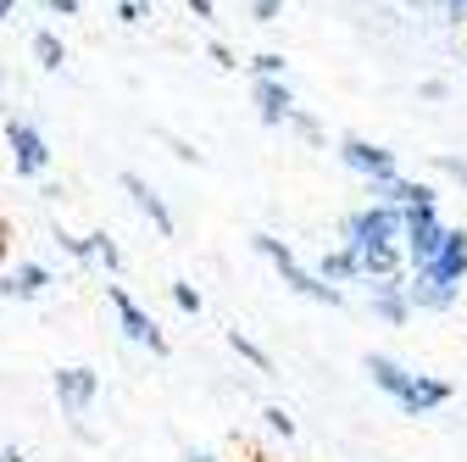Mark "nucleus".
<instances>
[{"instance_id":"nucleus-12","label":"nucleus","mask_w":467,"mask_h":462,"mask_svg":"<svg viewBox=\"0 0 467 462\" xmlns=\"http://www.w3.org/2000/svg\"><path fill=\"white\" fill-rule=\"evenodd\" d=\"M123 190H129V201L150 217V228H156V235H172V228H179V223H172V212H167V201L140 179V173H123Z\"/></svg>"},{"instance_id":"nucleus-16","label":"nucleus","mask_w":467,"mask_h":462,"mask_svg":"<svg viewBox=\"0 0 467 462\" xmlns=\"http://www.w3.org/2000/svg\"><path fill=\"white\" fill-rule=\"evenodd\" d=\"M34 56H39V68H45V73H62V62H67V45L56 39L50 28H39V34H34Z\"/></svg>"},{"instance_id":"nucleus-18","label":"nucleus","mask_w":467,"mask_h":462,"mask_svg":"<svg viewBox=\"0 0 467 462\" xmlns=\"http://www.w3.org/2000/svg\"><path fill=\"white\" fill-rule=\"evenodd\" d=\"M228 345H234V352H240V357H245V362H251V368H262V373H267V368H273V357H267V352H262V345H256V340H251V334H240V329H228Z\"/></svg>"},{"instance_id":"nucleus-19","label":"nucleus","mask_w":467,"mask_h":462,"mask_svg":"<svg viewBox=\"0 0 467 462\" xmlns=\"http://www.w3.org/2000/svg\"><path fill=\"white\" fill-rule=\"evenodd\" d=\"M251 73H256V79H284V56H278V50H262L256 62H251Z\"/></svg>"},{"instance_id":"nucleus-21","label":"nucleus","mask_w":467,"mask_h":462,"mask_svg":"<svg viewBox=\"0 0 467 462\" xmlns=\"http://www.w3.org/2000/svg\"><path fill=\"white\" fill-rule=\"evenodd\" d=\"M262 418H267V429H273V435H284V440H289V435H296V418H289L284 407H267Z\"/></svg>"},{"instance_id":"nucleus-28","label":"nucleus","mask_w":467,"mask_h":462,"mask_svg":"<svg viewBox=\"0 0 467 462\" xmlns=\"http://www.w3.org/2000/svg\"><path fill=\"white\" fill-rule=\"evenodd\" d=\"M190 12L195 17H212V0H190Z\"/></svg>"},{"instance_id":"nucleus-14","label":"nucleus","mask_w":467,"mask_h":462,"mask_svg":"<svg viewBox=\"0 0 467 462\" xmlns=\"http://www.w3.org/2000/svg\"><path fill=\"white\" fill-rule=\"evenodd\" d=\"M45 284H50V268L45 262H17V273L0 284L12 301H34V296H45Z\"/></svg>"},{"instance_id":"nucleus-13","label":"nucleus","mask_w":467,"mask_h":462,"mask_svg":"<svg viewBox=\"0 0 467 462\" xmlns=\"http://www.w3.org/2000/svg\"><path fill=\"white\" fill-rule=\"evenodd\" d=\"M400 284H406V307H412V312H451L456 307V290L434 284L429 273H412V278H400Z\"/></svg>"},{"instance_id":"nucleus-8","label":"nucleus","mask_w":467,"mask_h":462,"mask_svg":"<svg viewBox=\"0 0 467 462\" xmlns=\"http://www.w3.org/2000/svg\"><path fill=\"white\" fill-rule=\"evenodd\" d=\"M95 395H100V373L95 368H62L56 373V401H62L67 418H84L95 407Z\"/></svg>"},{"instance_id":"nucleus-7","label":"nucleus","mask_w":467,"mask_h":462,"mask_svg":"<svg viewBox=\"0 0 467 462\" xmlns=\"http://www.w3.org/2000/svg\"><path fill=\"white\" fill-rule=\"evenodd\" d=\"M412 273H429L434 284H445V290H456V284L467 278V235L462 228H445V240H440V251L423 262V268H412Z\"/></svg>"},{"instance_id":"nucleus-5","label":"nucleus","mask_w":467,"mask_h":462,"mask_svg":"<svg viewBox=\"0 0 467 462\" xmlns=\"http://www.w3.org/2000/svg\"><path fill=\"white\" fill-rule=\"evenodd\" d=\"M339 162L350 167V173H362L368 184H384V179H395V151L389 145H373V140H362V134H345L339 140Z\"/></svg>"},{"instance_id":"nucleus-1","label":"nucleus","mask_w":467,"mask_h":462,"mask_svg":"<svg viewBox=\"0 0 467 462\" xmlns=\"http://www.w3.org/2000/svg\"><path fill=\"white\" fill-rule=\"evenodd\" d=\"M400 228H406V212L400 206H389V201H368L362 212H350L345 223H339V240H345V251L350 257H362V251H400Z\"/></svg>"},{"instance_id":"nucleus-9","label":"nucleus","mask_w":467,"mask_h":462,"mask_svg":"<svg viewBox=\"0 0 467 462\" xmlns=\"http://www.w3.org/2000/svg\"><path fill=\"white\" fill-rule=\"evenodd\" d=\"M362 284H368V307H373V318H379V323L400 329L406 318H412V307H406V284H400V273H389V278H362Z\"/></svg>"},{"instance_id":"nucleus-26","label":"nucleus","mask_w":467,"mask_h":462,"mask_svg":"<svg viewBox=\"0 0 467 462\" xmlns=\"http://www.w3.org/2000/svg\"><path fill=\"white\" fill-rule=\"evenodd\" d=\"M212 62H217V68H228V73H234V68H240V62H234V50H228L223 39H212Z\"/></svg>"},{"instance_id":"nucleus-10","label":"nucleus","mask_w":467,"mask_h":462,"mask_svg":"<svg viewBox=\"0 0 467 462\" xmlns=\"http://www.w3.org/2000/svg\"><path fill=\"white\" fill-rule=\"evenodd\" d=\"M251 100H256V118H262L267 129H284V123H289V118L301 111L284 79H256V84H251Z\"/></svg>"},{"instance_id":"nucleus-4","label":"nucleus","mask_w":467,"mask_h":462,"mask_svg":"<svg viewBox=\"0 0 467 462\" xmlns=\"http://www.w3.org/2000/svg\"><path fill=\"white\" fill-rule=\"evenodd\" d=\"M440 240H445V223H440V212H434V206L406 212V228H400V262L423 268V262L440 251Z\"/></svg>"},{"instance_id":"nucleus-30","label":"nucleus","mask_w":467,"mask_h":462,"mask_svg":"<svg viewBox=\"0 0 467 462\" xmlns=\"http://www.w3.org/2000/svg\"><path fill=\"white\" fill-rule=\"evenodd\" d=\"M17 12V0H0V17H12Z\"/></svg>"},{"instance_id":"nucleus-23","label":"nucleus","mask_w":467,"mask_h":462,"mask_svg":"<svg viewBox=\"0 0 467 462\" xmlns=\"http://www.w3.org/2000/svg\"><path fill=\"white\" fill-rule=\"evenodd\" d=\"M440 173H451V179L467 190V162H462V156H440Z\"/></svg>"},{"instance_id":"nucleus-3","label":"nucleus","mask_w":467,"mask_h":462,"mask_svg":"<svg viewBox=\"0 0 467 462\" xmlns=\"http://www.w3.org/2000/svg\"><path fill=\"white\" fill-rule=\"evenodd\" d=\"M106 301H111V312H117V323H123V334L134 340V345H145L150 357H167V334L156 329V318L123 290V284H106Z\"/></svg>"},{"instance_id":"nucleus-2","label":"nucleus","mask_w":467,"mask_h":462,"mask_svg":"<svg viewBox=\"0 0 467 462\" xmlns=\"http://www.w3.org/2000/svg\"><path fill=\"white\" fill-rule=\"evenodd\" d=\"M256 251H262V257L278 268V278H284L296 296H306V301H323V307H339V301H345V290H334V284H323L312 268H301V257L289 251L284 240H273V235H256Z\"/></svg>"},{"instance_id":"nucleus-22","label":"nucleus","mask_w":467,"mask_h":462,"mask_svg":"<svg viewBox=\"0 0 467 462\" xmlns=\"http://www.w3.org/2000/svg\"><path fill=\"white\" fill-rule=\"evenodd\" d=\"M278 12H284V0H251V17L256 23H278Z\"/></svg>"},{"instance_id":"nucleus-20","label":"nucleus","mask_w":467,"mask_h":462,"mask_svg":"<svg viewBox=\"0 0 467 462\" xmlns=\"http://www.w3.org/2000/svg\"><path fill=\"white\" fill-rule=\"evenodd\" d=\"M172 307H179V312H201V290H195V284H172Z\"/></svg>"},{"instance_id":"nucleus-31","label":"nucleus","mask_w":467,"mask_h":462,"mask_svg":"<svg viewBox=\"0 0 467 462\" xmlns=\"http://www.w3.org/2000/svg\"><path fill=\"white\" fill-rule=\"evenodd\" d=\"M184 462H217V457H206V451H190V457H184Z\"/></svg>"},{"instance_id":"nucleus-15","label":"nucleus","mask_w":467,"mask_h":462,"mask_svg":"<svg viewBox=\"0 0 467 462\" xmlns=\"http://www.w3.org/2000/svg\"><path fill=\"white\" fill-rule=\"evenodd\" d=\"M317 278L323 284H334V290H339V284H362V268H357V257H350L345 246H334L323 262H317Z\"/></svg>"},{"instance_id":"nucleus-6","label":"nucleus","mask_w":467,"mask_h":462,"mask_svg":"<svg viewBox=\"0 0 467 462\" xmlns=\"http://www.w3.org/2000/svg\"><path fill=\"white\" fill-rule=\"evenodd\" d=\"M6 145H12V162H17V179H39V173L50 167V145H45V134L34 123L12 118L6 123Z\"/></svg>"},{"instance_id":"nucleus-17","label":"nucleus","mask_w":467,"mask_h":462,"mask_svg":"<svg viewBox=\"0 0 467 462\" xmlns=\"http://www.w3.org/2000/svg\"><path fill=\"white\" fill-rule=\"evenodd\" d=\"M84 246H89V262H100L106 273L123 268V251H117V240H106V235H84Z\"/></svg>"},{"instance_id":"nucleus-32","label":"nucleus","mask_w":467,"mask_h":462,"mask_svg":"<svg viewBox=\"0 0 467 462\" xmlns=\"http://www.w3.org/2000/svg\"><path fill=\"white\" fill-rule=\"evenodd\" d=\"M0 462H23V457H17V451H0Z\"/></svg>"},{"instance_id":"nucleus-33","label":"nucleus","mask_w":467,"mask_h":462,"mask_svg":"<svg viewBox=\"0 0 467 462\" xmlns=\"http://www.w3.org/2000/svg\"><path fill=\"white\" fill-rule=\"evenodd\" d=\"M140 6H150V0H140Z\"/></svg>"},{"instance_id":"nucleus-25","label":"nucleus","mask_w":467,"mask_h":462,"mask_svg":"<svg viewBox=\"0 0 467 462\" xmlns=\"http://www.w3.org/2000/svg\"><path fill=\"white\" fill-rule=\"evenodd\" d=\"M434 6H440L451 23H467V0H434Z\"/></svg>"},{"instance_id":"nucleus-11","label":"nucleus","mask_w":467,"mask_h":462,"mask_svg":"<svg viewBox=\"0 0 467 462\" xmlns=\"http://www.w3.org/2000/svg\"><path fill=\"white\" fill-rule=\"evenodd\" d=\"M368 195H379V201H389V206H400V212H418V206H434L440 195H434V184H418V179H384V184H368Z\"/></svg>"},{"instance_id":"nucleus-27","label":"nucleus","mask_w":467,"mask_h":462,"mask_svg":"<svg viewBox=\"0 0 467 462\" xmlns=\"http://www.w3.org/2000/svg\"><path fill=\"white\" fill-rule=\"evenodd\" d=\"M50 12H62V17H78V0H45Z\"/></svg>"},{"instance_id":"nucleus-29","label":"nucleus","mask_w":467,"mask_h":462,"mask_svg":"<svg viewBox=\"0 0 467 462\" xmlns=\"http://www.w3.org/2000/svg\"><path fill=\"white\" fill-rule=\"evenodd\" d=\"M0 268H6V223H0Z\"/></svg>"},{"instance_id":"nucleus-24","label":"nucleus","mask_w":467,"mask_h":462,"mask_svg":"<svg viewBox=\"0 0 467 462\" xmlns=\"http://www.w3.org/2000/svg\"><path fill=\"white\" fill-rule=\"evenodd\" d=\"M117 23H145V6H140V0H123V6H117Z\"/></svg>"}]
</instances>
